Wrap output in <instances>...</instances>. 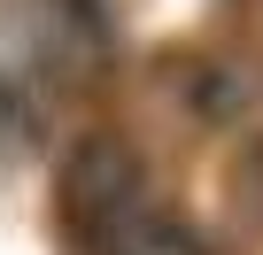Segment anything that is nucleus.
I'll use <instances>...</instances> for the list:
<instances>
[{"instance_id":"1","label":"nucleus","mask_w":263,"mask_h":255,"mask_svg":"<svg viewBox=\"0 0 263 255\" xmlns=\"http://www.w3.org/2000/svg\"><path fill=\"white\" fill-rule=\"evenodd\" d=\"M54 193H62V217L101 240L132 209H147V155H140V140L116 132V124H85L62 147V163H54Z\"/></svg>"},{"instance_id":"2","label":"nucleus","mask_w":263,"mask_h":255,"mask_svg":"<svg viewBox=\"0 0 263 255\" xmlns=\"http://www.w3.org/2000/svg\"><path fill=\"white\" fill-rule=\"evenodd\" d=\"M163 85H171L178 116L201 132H240L263 116V54H248V47H186V54H171Z\"/></svg>"},{"instance_id":"3","label":"nucleus","mask_w":263,"mask_h":255,"mask_svg":"<svg viewBox=\"0 0 263 255\" xmlns=\"http://www.w3.org/2000/svg\"><path fill=\"white\" fill-rule=\"evenodd\" d=\"M16 31H24V54H31L47 77H62V85L93 77V70L116 54V16H108V0H24V8H16Z\"/></svg>"},{"instance_id":"4","label":"nucleus","mask_w":263,"mask_h":255,"mask_svg":"<svg viewBox=\"0 0 263 255\" xmlns=\"http://www.w3.org/2000/svg\"><path fill=\"white\" fill-rule=\"evenodd\" d=\"M93 247H101V255H217V247L201 240V224H194L186 209H163V201L132 209V217L108 224Z\"/></svg>"},{"instance_id":"5","label":"nucleus","mask_w":263,"mask_h":255,"mask_svg":"<svg viewBox=\"0 0 263 255\" xmlns=\"http://www.w3.org/2000/svg\"><path fill=\"white\" fill-rule=\"evenodd\" d=\"M224 224L240 232V240H263V132L232 155V170H224Z\"/></svg>"}]
</instances>
